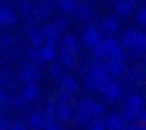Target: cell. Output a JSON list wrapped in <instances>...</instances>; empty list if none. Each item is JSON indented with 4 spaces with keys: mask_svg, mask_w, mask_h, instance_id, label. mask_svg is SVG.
Returning a JSON list of instances; mask_svg holds the SVG:
<instances>
[{
    "mask_svg": "<svg viewBox=\"0 0 146 130\" xmlns=\"http://www.w3.org/2000/svg\"><path fill=\"white\" fill-rule=\"evenodd\" d=\"M26 56H28V60H32V62H40V60H42V52H40V48H36V46H30V50L26 52Z\"/></svg>",
    "mask_w": 146,
    "mask_h": 130,
    "instance_id": "cell-29",
    "label": "cell"
},
{
    "mask_svg": "<svg viewBox=\"0 0 146 130\" xmlns=\"http://www.w3.org/2000/svg\"><path fill=\"white\" fill-rule=\"evenodd\" d=\"M136 122H140V124H146V108L138 110V120H136Z\"/></svg>",
    "mask_w": 146,
    "mask_h": 130,
    "instance_id": "cell-40",
    "label": "cell"
},
{
    "mask_svg": "<svg viewBox=\"0 0 146 130\" xmlns=\"http://www.w3.org/2000/svg\"><path fill=\"white\" fill-rule=\"evenodd\" d=\"M18 76H20V80H22L24 84H36L38 78H40V70H38L34 64H24V66L20 68Z\"/></svg>",
    "mask_w": 146,
    "mask_h": 130,
    "instance_id": "cell-4",
    "label": "cell"
},
{
    "mask_svg": "<svg viewBox=\"0 0 146 130\" xmlns=\"http://www.w3.org/2000/svg\"><path fill=\"white\" fill-rule=\"evenodd\" d=\"M54 24H56V26H58V28H60V30H62V28H66V26H68V22H66V20H64V18H60V20H56V22H54Z\"/></svg>",
    "mask_w": 146,
    "mask_h": 130,
    "instance_id": "cell-42",
    "label": "cell"
},
{
    "mask_svg": "<svg viewBox=\"0 0 146 130\" xmlns=\"http://www.w3.org/2000/svg\"><path fill=\"white\" fill-rule=\"evenodd\" d=\"M134 130H146V124H140L138 122V124H134Z\"/></svg>",
    "mask_w": 146,
    "mask_h": 130,
    "instance_id": "cell-43",
    "label": "cell"
},
{
    "mask_svg": "<svg viewBox=\"0 0 146 130\" xmlns=\"http://www.w3.org/2000/svg\"><path fill=\"white\" fill-rule=\"evenodd\" d=\"M16 22V14L10 8H0V26H10Z\"/></svg>",
    "mask_w": 146,
    "mask_h": 130,
    "instance_id": "cell-19",
    "label": "cell"
},
{
    "mask_svg": "<svg viewBox=\"0 0 146 130\" xmlns=\"http://www.w3.org/2000/svg\"><path fill=\"white\" fill-rule=\"evenodd\" d=\"M56 4H58V8H60L64 14H72V12L78 10L76 0H56Z\"/></svg>",
    "mask_w": 146,
    "mask_h": 130,
    "instance_id": "cell-21",
    "label": "cell"
},
{
    "mask_svg": "<svg viewBox=\"0 0 146 130\" xmlns=\"http://www.w3.org/2000/svg\"><path fill=\"white\" fill-rule=\"evenodd\" d=\"M134 52H146V34L144 32H138L136 44H134Z\"/></svg>",
    "mask_w": 146,
    "mask_h": 130,
    "instance_id": "cell-27",
    "label": "cell"
},
{
    "mask_svg": "<svg viewBox=\"0 0 146 130\" xmlns=\"http://www.w3.org/2000/svg\"><path fill=\"white\" fill-rule=\"evenodd\" d=\"M88 76H90V78H94V82L98 84V88H100L108 78H112V76H110V72H108V68H106V62H100L98 58L90 64Z\"/></svg>",
    "mask_w": 146,
    "mask_h": 130,
    "instance_id": "cell-1",
    "label": "cell"
},
{
    "mask_svg": "<svg viewBox=\"0 0 146 130\" xmlns=\"http://www.w3.org/2000/svg\"><path fill=\"white\" fill-rule=\"evenodd\" d=\"M106 42V54H108V58H112V56H122L124 52V46H122V42H118V40H114V38H106L104 40Z\"/></svg>",
    "mask_w": 146,
    "mask_h": 130,
    "instance_id": "cell-11",
    "label": "cell"
},
{
    "mask_svg": "<svg viewBox=\"0 0 146 130\" xmlns=\"http://www.w3.org/2000/svg\"><path fill=\"white\" fill-rule=\"evenodd\" d=\"M100 92H102V96L106 98V100H110V102H114V100H118L120 98V94H122V88H120V84L118 82H114L112 78H108L100 88H98Z\"/></svg>",
    "mask_w": 146,
    "mask_h": 130,
    "instance_id": "cell-3",
    "label": "cell"
},
{
    "mask_svg": "<svg viewBox=\"0 0 146 130\" xmlns=\"http://www.w3.org/2000/svg\"><path fill=\"white\" fill-rule=\"evenodd\" d=\"M90 116L88 114H84V112H80V110H74V116H72V122L76 124V126H84V124H90Z\"/></svg>",
    "mask_w": 146,
    "mask_h": 130,
    "instance_id": "cell-25",
    "label": "cell"
},
{
    "mask_svg": "<svg viewBox=\"0 0 146 130\" xmlns=\"http://www.w3.org/2000/svg\"><path fill=\"white\" fill-rule=\"evenodd\" d=\"M88 130H108V128H106V122H104V120L94 118V120L88 124Z\"/></svg>",
    "mask_w": 146,
    "mask_h": 130,
    "instance_id": "cell-31",
    "label": "cell"
},
{
    "mask_svg": "<svg viewBox=\"0 0 146 130\" xmlns=\"http://www.w3.org/2000/svg\"><path fill=\"white\" fill-rule=\"evenodd\" d=\"M100 30L106 32V34L116 32V30H118V20H116L114 16H106V18L102 20V24H100Z\"/></svg>",
    "mask_w": 146,
    "mask_h": 130,
    "instance_id": "cell-20",
    "label": "cell"
},
{
    "mask_svg": "<svg viewBox=\"0 0 146 130\" xmlns=\"http://www.w3.org/2000/svg\"><path fill=\"white\" fill-rule=\"evenodd\" d=\"M100 28H96V26H88V28H84V32H82V42L88 46V48H94L96 44H100L102 42V36H100Z\"/></svg>",
    "mask_w": 146,
    "mask_h": 130,
    "instance_id": "cell-5",
    "label": "cell"
},
{
    "mask_svg": "<svg viewBox=\"0 0 146 130\" xmlns=\"http://www.w3.org/2000/svg\"><path fill=\"white\" fill-rule=\"evenodd\" d=\"M114 6H116V12L122 14V16H128L132 12V8H134L132 6V0H116Z\"/></svg>",
    "mask_w": 146,
    "mask_h": 130,
    "instance_id": "cell-22",
    "label": "cell"
},
{
    "mask_svg": "<svg viewBox=\"0 0 146 130\" xmlns=\"http://www.w3.org/2000/svg\"><path fill=\"white\" fill-rule=\"evenodd\" d=\"M122 130H134V126H124Z\"/></svg>",
    "mask_w": 146,
    "mask_h": 130,
    "instance_id": "cell-44",
    "label": "cell"
},
{
    "mask_svg": "<svg viewBox=\"0 0 146 130\" xmlns=\"http://www.w3.org/2000/svg\"><path fill=\"white\" fill-rule=\"evenodd\" d=\"M10 130H28V124H24V122H12Z\"/></svg>",
    "mask_w": 146,
    "mask_h": 130,
    "instance_id": "cell-39",
    "label": "cell"
},
{
    "mask_svg": "<svg viewBox=\"0 0 146 130\" xmlns=\"http://www.w3.org/2000/svg\"><path fill=\"white\" fill-rule=\"evenodd\" d=\"M104 122H106V128H108V130H122V128L126 126V120H124L122 112H120V114H118V112H110V114H106Z\"/></svg>",
    "mask_w": 146,
    "mask_h": 130,
    "instance_id": "cell-7",
    "label": "cell"
},
{
    "mask_svg": "<svg viewBox=\"0 0 146 130\" xmlns=\"http://www.w3.org/2000/svg\"><path fill=\"white\" fill-rule=\"evenodd\" d=\"M76 12H78V18H80V20H88V18L92 16V10H90L88 6H78Z\"/></svg>",
    "mask_w": 146,
    "mask_h": 130,
    "instance_id": "cell-32",
    "label": "cell"
},
{
    "mask_svg": "<svg viewBox=\"0 0 146 130\" xmlns=\"http://www.w3.org/2000/svg\"><path fill=\"white\" fill-rule=\"evenodd\" d=\"M26 124L30 126V130H42V128L46 126V116H44V112H42V110L32 112V114L28 116Z\"/></svg>",
    "mask_w": 146,
    "mask_h": 130,
    "instance_id": "cell-9",
    "label": "cell"
},
{
    "mask_svg": "<svg viewBox=\"0 0 146 130\" xmlns=\"http://www.w3.org/2000/svg\"><path fill=\"white\" fill-rule=\"evenodd\" d=\"M10 126H12V122H10L6 116L0 114V130H10Z\"/></svg>",
    "mask_w": 146,
    "mask_h": 130,
    "instance_id": "cell-36",
    "label": "cell"
},
{
    "mask_svg": "<svg viewBox=\"0 0 146 130\" xmlns=\"http://www.w3.org/2000/svg\"><path fill=\"white\" fill-rule=\"evenodd\" d=\"M124 54L122 56H112V58H106V68L110 72V76H120L124 72Z\"/></svg>",
    "mask_w": 146,
    "mask_h": 130,
    "instance_id": "cell-6",
    "label": "cell"
},
{
    "mask_svg": "<svg viewBox=\"0 0 146 130\" xmlns=\"http://www.w3.org/2000/svg\"><path fill=\"white\" fill-rule=\"evenodd\" d=\"M62 122H58V120H52V122H46V126L42 128V130H62V126H60Z\"/></svg>",
    "mask_w": 146,
    "mask_h": 130,
    "instance_id": "cell-35",
    "label": "cell"
},
{
    "mask_svg": "<svg viewBox=\"0 0 146 130\" xmlns=\"http://www.w3.org/2000/svg\"><path fill=\"white\" fill-rule=\"evenodd\" d=\"M92 54H94V58H98V60H106V58H108V54H106V42L102 40L100 44H96V46L92 48Z\"/></svg>",
    "mask_w": 146,
    "mask_h": 130,
    "instance_id": "cell-26",
    "label": "cell"
},
{
    "mask_svg": "<svg viewBox=\"0 0 146 130\" xmlns=\"http://www.w3.org/2000/svg\"><path fill=\"white\" fill-rule=\"evenodd\" d=\"M58 58H60V64H62L64 68H72L74 62H76V52H72V50H68V48H60Z\"/></svg>",
    "mask_w": 146,
    "mask_h": 130,
    "instance_id": "cell-12",
    "label": "cell"
},
{
    "mask_svg": "<svg viewBox=\"0 0 146 130\" xmlns=\"http://www.w3.org/2000/svg\"><path fill=\"white\" fill-rule=\"evenodd\" d=\"M26 34H28L30 46L42 48V46L46 44V40H44V36H42V30H38V28H26Z\"/></svg>",
    "mask_w": 146,
    "mask_h": 130,
    "instance_id": "cell-10",
    "label": "cell"
},
{
    "mask_svg": "<svg viewBox=\"0 0 146 130\" xmlns=\"http://www.w3.org/2000/svg\"><path fill=\"white\" fill-rule=\"evenodd\" d=\"M60 90H66V92L74 94V92L78 90V80H76L74 76H70V74H64V76L60 78Z\"/></svg>",
    "mask_w": 146,
    "mask_h": 130,
    "instance_id": "cell-14",
    "label": "cell"
},
{
    "mask_svg": "<svg viewBox=\"0 0 146 130\" xmlns=\"http://www.w3.org/2000/svg\"><path fill=\"white\" fill-rule=\"evenodd\" d=\"M62 64H56V62H52L50 64V70H48V74H50V78H56V80H60L64 74H62Z\"/></svg>",
    "mask_w": 146,
    "mask_h": 130,
    "instance_id": "cell-28",
    "label": "cell"
},
{
    "mask_svg": "<svg viewBox=\"0 0 146 130\" xmlns=\"http://www.w3.org/2000/svg\"><path fill=\"white\" fill-rule=\"evenodd\" d=\"M74 110L70 106V102H56V120L58 122H68L72 120Z\"/></svg>",
    "mask_w": 146,
    "mask_h": 130,
    "instance_id": "cell-8",
    "label": "cell"
},
{
    "mask_svg": "<svg viewBox=\"0 0 146 130\" xmlns=\"http://www.w3.org/2000/svg\"><path fill=\"white\" fill-rule=\"evenodd\" d=\"M8 104H10V96L6 94L4 88H0V108H4V106H8Z\"/></svg>",
    "mask_w": 146,
    "mask_h": 130,
    "instance_id": "cell-33",
    "label": "cell"
},
{
    "mask_svg": "<svg viewBox=\"0 0 146 130\" xmlns=\"http://www.w3.org/2000/svg\"><path fill=\"white\" fill-rule=\"evenodd\" d=\"M34 16L36 18H46L48 14H50V4H46V2H40V4H36L34 6Z\"/></svg>",
    "mask_w": 146,
    "mask_h": 130,
    "instance_id": "cell-24",
    "label": "cell"
},
{
    "mask_svg": "<svg viewBox=\"0 0 146 130\" xmlns=\"http://www.w3.org/2000/svg\"><path fill=\"white\" fill-rule=\"evenodd\" d=\"M136 20H138V24L146 26V8H140V10L136 12Z\"/></svg>",
    "mask_w": 146,
    "mask_h": 130,
    "instance_id": "cell-34",
    "label": "cell"
},
{
    "mask_svg": "<svg viewBox=\"0 0 146 130\" xmlns=\"http://www.w3.org/2000/svg\"><path fill=\"white\" fill-rule=\"evenodd\" d=\"M76 110L88 114L90 118H96V116H102V114H104V104L94 102V100H90V98H82V100H78Z\"/></svg>",
    "mask_w": 146,
    "mask_h": 130,
    "instance_id": "cell-2",
    "label": "cell"
},
{
    "mask_svg": "<svg viewBox=\"0 0 146 130\" xmlns=\"http://www.w3.org/2000/svg\"><path fill=\"white\" fill-rule=\"evenodd\" d=\"M6 84H8V72L0 70V88H4Z\"/></svg>",
    "mask_w": 146,
    "mask_h": 130,
    "instance_id": "cell-38",
    "label": "cell"
},
{
    "mask_svg": "<svg viewBox=\"0 0 146 130\" xmlns=\"http://www.w3.org/2000/svg\"><path fill=\"white\" fill-rule=\"evenodd\" d=\"M10 44H12L10 36H2V38H0V46H10Z\"/></svg>",
    "mask_w": 146,
    "mask_h": 130,
    "instance_id": "cell-41",
    "label": "cell"
},
{
    "mask_svg": "<svg viewBox=\"0 0 146 130\" xmlns=\"http://www.w3.org/2000/svg\"><path fill=\"white\" fill-rule=\"evenodd\" d=\"M20 96L26 100V102H34L38 96H40V90L36 84H24L22 90H20Z\"/></svg>",
    "mask_w": 146,
    "mask_h": 130,
    "instance_id": "cell-13",
    "label": "cell"
},
{
    "mask_svg": "<svg viewBox=\"0 0 146 130\" xmlns=\"http://www.w3.org/2000/svg\"><path fill=\"white\" fill-rule=\"evenodd\" d=\"M30 10H34V6H30V2L22 0V2H20V12L22 14H30Z\"/></svg>",
    "mask_w": 146,
    "mask_h": 130,
    "instance_id": "cell-37",
    "label": "cell"
},
{
    "mask_svg": "<svg viewBox=\"0 0 146 130\" xmlns=\"http://www.w3.org/2000/svg\"><path fill=\"white\" fill-rule=\"evenodd\" d=\"M62 48H68L72 52H78V38L74 34H66L62 38Z\"/></svg>",
    "mask_w": 146,
    "mask_h": 130,
    "instance_id": "cell-23",
    "label": "cell"
},
{
    "mask_svg": "<svg viewBox=\"0 0 146 130\" xmlns=\"http://www.w3.org/2000/svg\"><path fill=\"white\" fill-rule=\"evenodd\" d=\"M136 36H138V30H126L122 34V46L126 50H134V44H136Z\"/></svg>",
    "mask_w": 146,
    "mask_h": 130,
    "instance_id": "cell-18",
    "label": "cell"
},
{
    "mask_svg": "<svg viewBox=\"0 0 146 130\" xmlns=\"http://www.w3.org/2000/svg\"><path fill=\"white\" fill-rule=\"evenodd\" d=\"M122 116H124V120H126V122H136V120H138V112H136V110H132V108H128V106H124Z\"/></svg>",
    "mask_w": 146,
    "mask_h": 130,
    "instance_id": "cell-30",
    "label": "cell"
},
{
    "mask_svg": "<svg viewBox=\"0 0 146 130\" xmlns=\"http://www.w3.org/2000/svg\"><path fill=\"white\" fill-rule=\"evenodd\" d=\"M124 106H128V108H132V110H142L144 108V98H142V94H138V92H134V94H128L126 96V104Z\"/></svg>",
    "mask_w": 146,
    "mask_h": 130,
    "instance_id": "cell-16",
    "label": "cell"
},
{
    "mask_svg": "<svg viewBox=\"0 0 146 130\" xmlns=\"http://www.w3.org/2000/svg\"><path fill=\"white\" fill-rule=\"evenodd\" d=\"M40 30H42V36H44L46 42H56L60 38V28L56 24H48V26H44Z\"/></svg>",
    "mask_w": 146,
    "mask_h": 130,
    "instance_id": "cell-15",
    "label": "cell"
},
{
    "mask_svg": "<svg viewBox=\"0 0 146 130\" xmlns=\"http://www.w3.org/2000/svg\"><path fill=\"white\" fill-rule=\"evenodd\" d=\"M40 52H42V60L54 62V58L58 56V54H56V42H46V44L40 48Z\"/></svg>",
    "mask_w": 146,
    "mask_h": 130,
    "instance_id": "cell-17",
    "label": "cell"
}]
</instances>
